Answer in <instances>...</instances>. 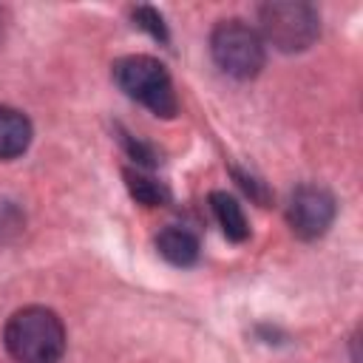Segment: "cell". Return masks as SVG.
<instances>
[{
	"label": "cell",
	"instance_id": "obj_8",
	"mask_svg": "<svg viewBox=\"0 0 363 363\" xmlns=\"http://www.w3.org/2000/svg\"><path fill=\"white\" fill-rule=\"evenodd\" d=\"M210 204H213V213H216V218H218V224H221V230L230 241H244L250 235L244 210L233 196L216 190V193H210Z\"/></svg>",
	"mask_w": 363,
	"mask_h": 363
},
{
	"label": "cell",
	"instance_id": "obj_7",
	"mask_svg": "<svg viewBox=\"0 0 363 363\" xmlns=\"http://www.w3.org/2000/svg\"><path fill=\"white\" fill-rule=\"evenodd\" d=\"M156 250L173 267H190L199 258V238L184 227H164L156 238Z\"/></svg>",
	"mask_w": 363,
	"mask_h": 363
},
{
	"label": "cell",
	"instance_id": "obj_10",
	"mask_svg": "<svg viewBox=\"0 0 363 363\" xmlns=\"http://www.w3.org/2000/svg\"><path fill=\"white\" fill-rule=\"evenodd\" d=\"M133 20L142 26V28H147L156 40H167V31H164V23H162V17L153 11V9H147V6H139V9H133Z\"/></svg>",
	"mask_w": 363,
	"mask_h": 363
},
{
	"label": "cell",
	"instance_id": "obj_4",
	"mask_svg": "<svg viewBox=\"0 0 363 363\" xmlns=\"http://www.w3.org/2000/svg\"><path fill=\"white\" fill-rule=\"evenodd\" d=\"M320 31L318 11L306 3H267L261 6V40L278 51H303Z\"/></svg>",
	"mask_w": 363,
	"mask_h": 363
},
{
	"label": "cell",
	"instance_id": "obj_1",
	"mask_svg": "<svg viewBox=\"0 0 363 363\" xmlns=\"http://www.w3.org/2000/svg\"><path fill=\"white\" fill-rule=\"evenodd\" d=\"M3 340L17 363H57L65 352V326L45 306H26L9 318Z\"/></svg>",
	"mask_w": 363,
	"mask_h": 363
},
{
	"label": "cell",
	"instance_id": "obj_9",
	"mask_svg": "<svg viewBox=\"0 0 363 363\" xmlns=\"http://www.w3.org/2000/svg\"><path fill=\"white\" fill-rule=\"evenodd\" d=\"M125 179H128L130 196H133L136 201L147 204V207H156V204H162V201L167 199V193H164V187H162L159 182H153V179H147V176H142V173H136V170H128Z\"/></svg>",
	"mask_w": 363,
	"mask_h": 363
},
{
	"label": "cell",
	"instance_id": "obj_2",
	"mask_svg": "<svg viewBox=\"0 0 363 363\" xmlns=\"http://www.w3.org/2000/svg\"><path fill=\"white\" fill-rule=\"evenodd\" d=\"M113 79L130 99H136L156 116L176 113V91H173L170 74L164 71L159 60L145 57V54L122 57L113 65Z\"/></svg>",
	"mask_w": 363,
	"mask_h": 363
},
{
	"label": "cell",
	"instance_id": "obj_3",
	"mask_svg": "<svg viewBox=\"0 0 363 363\" xmlns=\"http://www.w3.org/2000/svg\"><path fill=\"white\" fill-rule=\"evenodd\" d=\"M210 51L216 65L235 79H252L264 68V40L241 20H221L213 28Z\"/></svg>",
	"mask_w": 363,
	"mask_h": 363
},
{
	"label": "cell",
	"instance_id": "obj_6",
	"mask_svg": "<svg viewBox=\"0 0 363 363\" xmlns=\"http://www.w3.org/2000/svg\"><path fill=\"white\" fill-rule=\"evenodd\" d=\"M31 142V122L17 108L0 105V159H14L26 153Z\"/></svg>",
	"mask_w": 363,
	"mask_h": 363
},
{
	"label": "cell",
	"instance_id": "obj_5",
	"mask_svg": "<svg viewBox=\"0 0 363 363\" xmlns=\"http://www.w3.org/2000/svg\"><path fill=\"white\" fill-rule=\"evenodd\" d=\"M286 218L295 235L301 238H318L329 230L335 221V199L326 187L318 184H301L286 207Z\"/></svg>",
	"mask_w": 363,
	"mask_h": 363
}]
</instances>
